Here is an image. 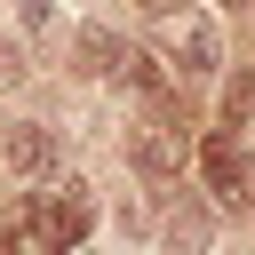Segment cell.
I'll use <instances>...</instances> for the list:
<instances>
[{"label": "cell", "instance_id": "6da1fadb", "mask_svg": "<svg viewBox=\"0 0 255 255\" xmlns=\"http://www.w3.org/2000/svg\"><path fill=\"white\" fill-rule=\"evenodd\" d=\"M199 175H207V191H215L223 207H255V159L239 151V135H231V128L199 135Z\"/></svg>", "mask_w": 255, "mask_h": 255}, {"label": "cell", "instance_id": "7a4b0ae2", "mask_svg": "<svg viewBox=\"0 0 255 255\" xmlns=\"http://www.w3.org/2000/svg\"><path fill=\"white\" fill-rule=\"evenodd\" d=\"M88 223H96V207H88V191H80V183H64V191H48V199L32 207V239H40L48 255H80Z\"/></svg>", "mask_w": 255, "mask_h": 255}, {"label": "cell", "instance_id": "3957f363", "mask_svg": "<svg viewBox=\"0 0 255 255\" xmlns=\"http://www.w3.org/2000/svg\"><path fill=\"white\" fill-rule=\"evenodd\" d=\"M159 40H167V56H175L191 80H207V72H215V56H223L215 16H167V24H159Z\"/></svg>", "mask_w": 255, "mask_h": 255}, {"label": "cell", "instance_id": "277c9868", "mask_svg": "<svg viewBox=\"0 0 255 255\" xmlns=\"http://www.w3.org/2000/svg\"><path fill=\"white\" fill-rule=\"evenodd\" d=\"M0 151H8L16 175H48V167H56V135H48L40 120H16V128L0 135Z\"/></svg>", "mask_w": 255, "mask_h": 255}, {"label": "cell", "instance_id": "5b68a950", "mask_svg": "<svg viewBox=\"0 0 255 255\" xmlns=\"http://www.w3.org/2000/svg\"><path fill=\"white\" fill-rule=\"evenodd\" d=\"M120 56H128V40H120V32H104V24H88V32H80V72H120Z\"/></svg>", "mask_w": 255, "mask_h": 255}, {"label": "cell", "instance_id": "8992f818", "mask_svg": "<svg viewBox=\"0 0 255 255\" xmlns=\"http://www.w3.org/2000/svg\"><path fill=\"white\" fill-rule=\"evenodd\" d=\"M207 231H215V223H207L199 207H175V215H167V247H175V255H207Z\"/></svg>", "mask_w": 255, "mask_h": 255}, {"label": "cell", "instance_id": "52a82bcc", "mask_svg": "<svg viewBox=\"0 0 255 255\" xmlns=\"http://www.w3.org/2000/svg\"><path fill=\"white\" fill-rule=\"evenodd\" d=\"M120 80H135L143 96H159V88H167V72H159V56H143V48H128V56H120Z\"/></svg>", "mask_w": 255, "mask_h": 255}, {"label": "cell", "instance_id": "ba28073f", "mask_svg": "<svg viewBox=\"0 0 255 255\" xmlns=\"http://www.w3.org/2000/svg\"><path fill=\"white\" fill-rule=\"evenodd\" d=\"M247 104H255V80H231V96H223V128H239Z\"/></svg>", "mask_w": 255, "mask_h": 255}, {"label": "cell", "instance_id": "9c48e42d", "mask_svg": "<svg viewBox=\"0 0 255 255\" xmlns=\"http://www.w3.org/2000/svg\"><path fill=\"white\" fill-rule=\"evenodd\" d=\"M16 16H24V32H32V40H40V32H56V8H48V0H24Z\"/></svg>", "mask_w": 255, "mask_h": 255}, {"label": "cell", "instance_id": "30bf717a", "mask_svg": "<svg viewBox=\"0 0 255 255\" xmlns=\"http://www.w3.org/2000/svg\"><path fill=\"white\" fill-rule=\"evenodd\" d=\"M16 80H24V56H16L8 40H0V88H16Z\"/></svg>", "mask_w": 255, "mask_h": 255}, {"label": "cell", "instance_id": "8fae6325", "mask_svg": "<svg viewBox=\"0 0 255 255\" xmlns=\"http://www.w3.org/2000/svg\"><path fill=\"white\" fill-rule=\"evenodd\" d=\"M0 255H16V247H8V239H0Z\"/></svg>", "mask_w": 255, "mask_h": 255}, {"label": "cell", "instance_id": "7c38bea8", "mask_svg": "<svg viewBox=\"0 0 255 255\" xmlns=\"http://www.w3.org/2000/svg\"><path fill=\"white\" fill-rule=\"evenodd\" d=\"M143 8H167V0H143Z\"/></svg>", "mask_w": 255, "mask_h": 255}]
</instances>
